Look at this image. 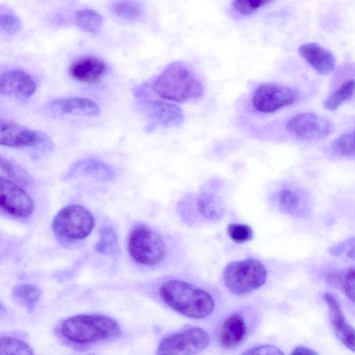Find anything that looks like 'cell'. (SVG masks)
Listing matches in <instances>:
<instances>
[{"label": "cell", "mask_w": 355, "mask_h": 355, "mask_svg": "<svg viewBox=\"0 0 355 355\" xmlns=\"http://www.w3.org/2000/svg\"><path fill=\"white\" fill-rule=\"evenodd\" d=\"M152 91L164 101L184 103L198 100L204 87L195 73L183 62L169 63L152 81Z\"/></svg>", "instance_id": "obj_1"}, {"label": "cell", "mask_w": 355, "mask_h": 355, "mask_svg": "<svg viewBox=\"0 0 355 355\" xmlns=\"http://www.w3.org/2000/svg\"><path fill=\"white\" fill-rule=\"evenodd\" d=\"M159 295L171 308L191 318H205L214 309V301L209 293L184 281L165 282L159 288Z\"/></svg>", "instance_id": "obj_2"}, {"label": "cell", "mask_w": 355, "mask_h": 355, "mask_svg": "<svg viewBox=\"0 0 355 355\" xmlns=\"http://www.w3.org/2000/svg\"><path fill=\"white\" fill-rule=\"evenodd\" d=\"M120 326L113 318L98 314L71 316L60 324L62 338L73 345H86L116 337Z\"/></svg>", "instance_id": "obj_3"}, {"label": "cell", "mask_w": 355, "mask_h": 355, "mask_svg": "<svg viewBox=\"0 0 355 355\" xmlns=\"http://www.w3.org/2000/svg\"><path fill=\"white\" fill-rule=\"evenodd\" d=\"M226 288L233 294L242 295L262 286L267 279V270L257 259L248 258L231 261L223 273Z\"/></svg>", "instance_id": "obj_4"}, {"label": "cell", "mask_w": 355, "mask_h": 355, "mask_svg": "<svg viewBox=\"0 0 355 355\" xmlns=\"http://www.w3.org/2000/svg\"><path fill=\"white\" fill-rule=\"evenodd\" d=\"M128 249L135 262L147 266L160 263L165 258L167 251L162 237L144 223H137L130 230Z\"/></svg>", "instance_id": "obj_5"}, {"label": "cell", "mask_w": 355, "mask_h": 355, "mask_svg": "<svg viewBox=\"0 0 355 355\" xmlns=\"http://www.w3.org/2000/svg\"><path fill=\"white\" fill-rule=\"evenodd\" d=\"M94 225L92 214L78 205H68L60 209L52 222L55 234L69 241L85 239L92 232Z\"/></svg>", "instance_id": "obj_6"}, {"label": "cell", "mask_w": 355, "mask_h": 355, "mask_svg": "<svg viewBox=\"0 0 355 355\" xmlns=\"http://www.w3.org/2000/svg\"><path fill=\"white\" fill-rule=\"evenodd\" d=\"M208 333L200 327H189L172 334L159 343L155 355H195L209 345Z\"/></svg>", "instance_id": "obj_7"}, {"label": "cell", "mask_w": 355, "mask_h": 355, "mask_svg": "<svg viewBox=\"0 0 355 355\" xmlns=\"http://www.w3.org/2000/svg\"><path fill=\"white\" fill-rule=\"evenodd\" d=\"M137 107L146 119L145 131L148 133L158 128L179 126L184 120L182 108L166 101L138 99Z\"/></svg>", "instance_id": "obj_8"}, {"label": "cell", "mask_w": 355, "mask_h": 355, "mask_svg": "<svg viewBox=\"0 0 355 355\" xmlns=\"http://www.w3.org/2000/svg\"><path fill=\"white\" fill-rule=\"evenodd\" d=\"M299 97V92L293 87L278 83H267L255 90L251 103L254 110L268 114L295 103Z\"/></svg>", "instance_id": "obj_9"}, {"label": "cell", "mask_w": 355, "mask_h": 355, "mask_svg": "<svg viewBox=\"0 0 355 355\" xmlns=\"http://www.w3.org/2000/svg\"><path fill=\"white\" fill-rule=\"evenodd\" d=\"M285 128L292 137L297 139L315 141L328 137L333 130V124L324 116L313 112H304L290 118Z\"/></svg>", "instance_id": "obj_10"}, {"label": "cell", "mask_w": 355, "mask_h": 355, "mask_svg": "<svg viewBox=\"0 0 355 355\" xmlns=\"http://www.w3.org/2000/svg\"><path fill=\"white\" fill-rule=\"evenodd\" d=\"M0 208L13 216L27 218L34 211V202L20 187L0 177Z\"/></svg>", "instance_id": "obj_11"}, {"label": "cell", "mask_w": 355, "mask_h": 355, "mask_svg": "<svg viewBox=\"0 0 355 355\" xmlns=\"http://www.w3.org/2000/svg\"><path fill=\"white\" fill-rule=\"evenodd\" d=\"M37 89L34 78L26 71L13 69L0 74V95L20 100L31 98Z\"/></svg>", "instance_id": "obj_12"}, {"label": "cell", "mask_w": 355, "mask_h": 355, "mask_svg": "<svg viewBox=\"0 0 355 355\" xmlns=\"http://www.w3.org/2000/svg\"><path fill=\"white\" fill-rule=\"evenodd\" d=\"M38 131L15 122L0 119V145L10 148H23L37 145L44 141Z\"/></svg>", "instance_id": "obj_13"}, {"label": "cell", "mask_w": 355, "mask_h": 355, "mask_svg": "<svg viewBox=\"0 0 355 355\" xmlns=\"http://www.w3.org/2000/svg\"><path fill=\"white\" fill-rule=\"evenodd\" d=\"M108 70L107 64L101 58L92 55L81 56L70 65V76L80 83H96L105 76Z\"/></svg>", "instance_id": "obj_14"}, {"label": "cell", "mask_w": 355, "mask_h": 355, "mask_svg": "<svg viewBox=\"0 0 355 355\" xmlns=\"http://www.w3.org/2000/svg\"><path fill=\"white\" fill-rule=\"evenodd\" d=\"M323 299L329 309V317L339 340L349 349L354 352V329L346 320L337 299L330 293H325Z\"/></svg>", "instance_id": "obj_15"}, {"label": "cell", "mask_w": 355, "mask_h": 355, "mask_svg": "<svg viewBox=\"0 0 355 355\" xmlns=\"http://www.w3.org/2000/svg\"><path fill=\"white\" fill-rule=\"evenodd\" d=\"M299 55L318 73L328 75L336 68L334 54L315 42H307L297 49Z\"/></svg>", "instance_id": "obj_16"}, {"label": "cell", "mask_w": 355, "mask_h": 355, "mask_svg": "<svg viewBox=\"0 0 355 355\" xmlns=\"http://www.w3.org/2000/svg\"><path fill=\"white\" fill-rule=\"evenodd\" d=\"M51 110L61 114H80L96 116L101 108L93 100L85 97H68L59 98L50 104Z\"/></svg>", "instance_id": "obj_17"}, {"label": "cell", "mask_w": 355, "mask_h": 355, "mask_svg": "<svg viewBox=\"0 0 355 355\" xmlns=\"http://www.w3.org/2000/svg\"><path fill=\"white\" fill-rule=\"evenodd\" d=\"M69 175L85 176L101 182H110L114 180L116 175L107 163L96 158H87L76 162Z\"/></svg>", "instance_id": "obj_18"}, {"label": "cell", "mask_w": 355, "mask_h": 355, "mask_svg": "<svg viewBox=\"0 0 355 355\" xmlns=\"http://www.w3.org/2000/svg\"><path fill=\"white\" fill-rule=\"evenodd\" d=\"M247 326L243 316L234 313L223 322L220 333L219 342L225 349H232L241 345L245 338Z\"/></svg>", "instance_id": "obj_19"}, {"label": "cell", "mask_w": 355, "mask_h": 355, "mask_svg": "<svg viewBox=\"0 0 355 355\" xmlns=\"http://www.w3.org/2000/svg\"><path fill=\"white\" fill-rule=\"evenodd\" d=\"M110 12L116 18L128 22H139L146 17L144 6L135 1H116L110 5Z\"/></svg>", "instance_id": "obj_20"}, {"label": "cell", "mask_w": 355, "mask_h": 355, "mask_svg": "<svg viewBox=\"0 0 355 355\" xmlns=\"http://www.w3.org/2000/svg\"><path fill=\"white\" fill-rule=\"evenodd\" d=\"M197 206L200 214L208 220H220L225 213L221 199L211 193H202L198 197Z\"/></svg>", "instance_id": "obj_21"}, {"label": "cell", "mask_w": 355, "mask_h": 355, "mask_svg": "<svg viewBox=\"0 0 355 355\" xmlns=\"http://www.w3.org/2000/svg\"><path fill=\"white\" fill-rule=\"evenodd\" d=\"M12 295L17 303L33 312L41 297L42 291L34 285L19 284L13 288Z\"/></svg>", "instance_id": "obj_22"}, {"label": "cell", "mask_w": 355, "mask_h": 355, "mask_svg": "<svg viewBox=\"0 0 355 355\" xmlns=\"http://www.w3.org/2000/svg\"><path fill=\"white\" fill-rule=\"evenodd\" d=\"M74 21L80 29L89 33L99 32L103 24L101 15L96 10L89 8L77 11L74 17Z\"/></svg>", "instance_id": "obj_23"}, {"label": "cell", "mask_w": 355, "mask_h": 355, "mask_svg": "<svg viewBox=\"0 0 355 355\" xmlns=\"http://www.w3.org/2000/svg\"><path fill=\"white\" fill-rule=\"evenodd\" d=\"M354 79H348L324 99L323 107L328 110L334 111L345 101L350 100L354 96Z\"/></svg>", "instance_id": "obj_24"}, {"label": "cell", "mask_w": 355, "mask_h": 355, "mask_svg": "<svg viewBox=\"0 0 355 355\" xmlns=\"http://www.w3.org/2000/svg\"><path fill=\"white\" fill-rule=\"evenodd\" d=\"M94 250L96 252L107 256L118 254L117 234L112 227L104 226L100 230L99 239L94 245Z\"/></svg>", "instance_id": "obj_25"}, {"label": "cell", "mask_w": 355, "mask_h": 355, "mask_svg": "<svg viewBox=\"0 0 355 355\" xmlns=\"http://www.w3.org/2000/svg\"><path fill=\"white\" fill-rule=\"evenodd\" d=\"M327 280L331 284L340 287L350 300L354 301V268L331 272L327 275Z\"/></svg>", "instance_id": "obj_26"}, {"label": "cell", "mask_w": 355, "mask_h": 355, "mask_svg": "<svg viewBox=\"0 0 355 355\" xmlns=\"http://www.w3.org/2000/svg\"><path fill=\"white\" fill-rule=\"evenodd\" d=\"M279 209L285 214L295 215L300 213L302 198L295 191L290 189H282L277 194Z\"/></svg>", "instance_id": "obj_27"}, {"label": "cell", "mask_w": 355, "mask_h": 355, "mask_svg": "<svg viewBox=\"0 0 355 355\" xmlns=\"http://www.w3.org/2000/svg\"><path fill=\"white\" fill-rule=\"evenodd\" d=\"M0 355H34L24 341L10 336L0 337Z\"/></svg>", "instance_id": "obj_28"}, {"label": "cell", "mask_w": 355, "mask_h": 355, "mask_svg": "<svg viewBox=\"0 0 355 355\" xmlns=\"http://www.w3.org/2000/svg\"><path fill=\"white\" fill-rule=\"evenodd\" d=\"M334 152L343 157H354V131L342 134L331 143Z\"/></svg>", "instance_id": "obj_29"}, {"label": "cell", "mask_w": 355, "mask_h": 355, "mask_svg": "<svg viewBox=\"0 0 355 355\" xmlns=\"http://www.w3.org/2000/svg\"><path fill=\"white\" fill-rule=\"evenodd\" d=\"M0 171L10 179L21 184H28L31 181L25 170L1 155H0Z\"/></svg>", "instance_id": "obj_30"}, {"label": "cell", "mask_w": 355, "mask_h": 355, "mask_svg": "<svg viewBox=\"0 0 355 355\" xmlns=\"http://www.w3.org/2000/svg\"><path fill=\"white\" fill-rule=\"evenodd\" d=\"M272 2L270 0H236L232 3V8L242 16H249Z\"/></svg>", "instance_id": "obj_31"}, {"label": "cell", "mask_w": 355, "mask_h": 355, "mask_svg": "<svg viewBox=\"0 0 355 355\" xmlns=\"http://www.w3.org/2000/svg\"><path fill=\"white\" fill-rule=\"evenodd\" d=\"M230 238L241 244L249 241L253 236V232L249 225L242 223H230L227 229Z\"/></svg>", "instance_id": "obj_32"}, {"label": "cell", "mask_w": 355, "mask_h": 355, "mask_svg": "<svg viewBox=\"0 0 355 355\" xmlns=\"http://www.w3.org/2000/svg\"><path fill=\"white\" fill-rule=\"evenodd\" d=\"M21 26L20 19L10 12L0 13V33L13 34L18 32Z\"/></svg>", "instance_id": "obj_33"}, {"label": "cell", "mask_w": 355, "mask_h": 355, "mask_svg": "<svg viewBox=\"0 0 355 355\" xmlns=\"http://www.w3.org/2000/svg\"><path fill=\"white\" fill-rule=\"evenodd\" d=\"M241 355H285L277 347L272 345H261L251 347Z\"/></svg>", "instance_id": "obj_34"}, {"label": "cell", "mask_w": 355, "mask_h": 355, "mask_svg": "<svg viewBox=\"0 0 355 355\" xmlns=\"http://www.w3.org/2000/svg\"><path fill=\"white\" fill-rule=\"evenodd\" d=\"M291 355H318V354L309 347L298 346L293 349Z\"/></svg>", "instance_id": "obj_35"}, {"label": "cell", "mask_w": 355, "mask_h": 355, "mask_svg": "<svg viewBox=\"0 0 355 355\" xmlns=\"http://www.w3.org/2000/svg\"><path fill=\"white\" fill-rule=\"evenodd\" d=\"M6 307L3 306V304H2L0 302V317L3 316L6 314Z\"/></svg>", "instance_id": "obj_36"}, {"label": "cell", "mask_w": 355, "mask_h": 355, "mask_svg": "<svg viewBox=\"0 0 355 355\" xmlns=\"http://www.w3.org/2000/svg\"><path fill=\"white\" fill-rule=\"evenodd\" d=\"M87 355H96V354H87Z\"/></svg>", "instance_id": "obj_37"}]
</instances>
